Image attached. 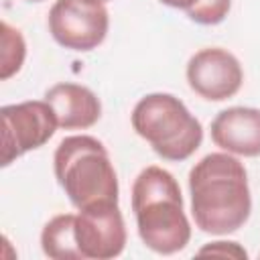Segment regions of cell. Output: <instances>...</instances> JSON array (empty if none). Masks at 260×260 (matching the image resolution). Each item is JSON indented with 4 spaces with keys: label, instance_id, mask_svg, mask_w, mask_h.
<instances>
[{
    "label": "cell",
    "instance_id": "1",
    "mask_svg": "<svg viewBox=\"0 0 260 260\" xmlns=\"http://www.w3.org/2000/svg\"><path fill=\"white\" fill-rule=\"evenodd\" d=\"M191 215L203 234L238 232L252 213L246 167L230 152H209L189 171Z\"/></svg>",
    "mask_w": 260,
    "mask_h": 260
},
{
    "label": "cell",
    "instance_id": "2",
    "mask_svg": "<svg viewBox=\"0 0 260 260\" xmlns=\"http://www.w3.org/2000/svg\"><path fill=\"white\" fill-rule=\"evenodd\" d=\"M132 211L142 244L162 256L181 252L191 240V223L183 209L177 179L162 167L150 165L132 183Z\"/></svg>",
    "mask_w": 260,
    "mask_h": 260
},
{
    "label": "cell",
    "instance_id": "3",
    "mask_svg": "<svg viewBox=\"0 0 260 260\" xmlns=\"http://www.w3.org/2000/svg\"><path fill=\"white\" fill-rule=\"evenodd\" d=\"M59 187L73 207L81 209L100 201H118V175L108 148L93 136H65L53 154Z\"/></svg>",
    "mask_w": 260,
    "mask_h": 260
},
{
    "label": "cell",
    "instance_id": "4",
    "mask_svg": "<svg viewBox=\"0 0 260 260\" xmlns=\"http://www.w3.org/2000/svg\"><path fill=\"white\" fill-rule=\"evenodd\" d=\"M134 132L165 160L189 158L203 140L201 122L173 93H146L132 110Z\"/></svg>",
    "mask_w": 260,
    "mask_h": 260
},
{
    "label": "cell",
    "instance_id": "5",
    "mask_svg": "<svg viewBox=\"0 0 260 260\" xmlns=\"http://www.w3.org/2000/svg\"><path fill=\"white\" fill-rule=\"evenodd\" d=\"M47 26L55 43L69 51L100 47L110 28V14L102 0H55Z\"/></svg>",
    "mask_w": 260,
    "mask_h": 260
},
{
    "label": "cell",
    "instance_id": "6",
    "mask_svg": "<svg viewBox=\"0 0 260 260\" xmlns=\"http://www.w3.org/2000/svg\"><path fill=\"white\" fill-rule=\"evenodd\" d=\"M2 167L45 146L59 128L53 108L45 100L2 106Z\"/></svg>",
    "mask_w": 260,
    "mask_h": 260
},
{
    "label": "cell",
    "instance_id": "7",
    "mask_svg": "<svg viewBox=\"0 0 260 260\" xmlns=\"http://www.w3.org/2000/svg\"><path fill=\"white\" fill-rule=\"evenodd\" d=\"M75 242L83 260H110L126 248V225L118 201H100L75 213Z\"/></svg>",
    "mask_w": 260,
    "mask_h": 260
},
{
    "label": "cell",
    "instance_id": "8",
    "mask_svg": "<svg viewBox=\"0 0 260 260\" xmlns=\"http://www.w3.org/2000/svg\"><path fill=\"white\" fill-rule=\"evenodd\" d=\"M189 87L207 102H223L234 98L244 81V71L234 53L221 47H205L187 63Z\"/></svg>",
    "mask_w": 260,
    "mask_h": 260
},
{
    "label": "cell",
    "instance_id": "9",
    "mask_svg": "<svg viewBox=\"0 0 260 260\" xmlns=\"http://www.w3.org/2000/svg\"><path fill=\"white\" fill-rule=\"evenodd\" d=\"M215 146L238 156H260V110L232 106L221 110L211 122Z\"/></svg>",
    "mask_w": 260,
    "mask_h": 260
},
{
    "label": "cell",
    "instance_id": "10",
    "mask_svg": "<svg viewBox=\"0 0 260 260\" xmlns=\"http://www.w3.org/2000/svg\"><path fill=\"white\" fill-rule=\"evenodd\" d=\"M45 102L53 108L59 128L85 130L102 118L100 98L85 85L61 81L45 91Z\"/></svg>",
    "mask_w": 260,
    "mask_h": 260
},
{
    "label": "cell",
    "instance_id": "11",
    "mask_svg": "<svg viewBox=\"0 0 260 260\" xmlns=\"http://www.w3.org/2000/svg\"><path fill=\"white\" fill-rule=\"evenodd\" d=\"M75 213L51 217L41 232V248L53 260H83L75 242Z\"/></svg>",
    "mask_w": 260,
    "mask_h": 260
},
{
    "label": "cell",
    "instance_id": "12",
    "mask_svg": "<svg viewBox=\"0 0 260 260\" xmlns=\"http://www.w3.org/2000/svg\"><path fill=\"white\" fill-rule=\"evenodd\" d=\"M169 8L183 10L193 22L203 26H213L225 20L232 0H158Z\"/></svg>",
    "mask_w": 260,
    "mask_h": 260
},
{
    "label": "cell",
    "instance_id": "13",
    "mask_svg": "<svg viewBox=\"0 0 260 260\" xmlns=\"http://www.w3.org/2000/svg\"><path fill=\"white\" fill-rule=\"evenodd\" d=\"M2 30V49H0V79L6 81L16 75L26 57V43L18 28L10 26L6 20L0 24Z\"/></svg>",
    "mask_w": 260,
    "mask_h": 260
},
{
    "label": "cell",
    "instance_id": "14",
    "mask_svg": "<svg viewBox=\"0 0 260 260\" xmlns=\"http://www.w3.org/2000/svg\"><path fill=\"white\" fill-rule=\"evenodd\" d=\"M199 254H217V256H232V258H248V252L238 242H211L199 250Z\"/></svg>",
    "mask_w": 260,
    "mask_h": 260
},
{
    "label": "cell",
    "instance_id": "15",
    "mask_svg": "<svg viewBox=\"0 0 260 260\" xmlns=\"http://www.w3.org/2000/svg\"><path fill=\"white\" fill-rule=\"evenodd\" d=\"M28 2H43V0H28Z\"/></svg>",
    "mask_w": 260,
    "mask_h": 260
},
{
    "label": "cell",
    "instance_id": "16",
    "mask_svg": "<svg viewBox=\"0 0 260 260\" xmlns=\"http://www.w3.org/2000/svg\"><path fill=\"white\" fill-rule=\"evenodd\" d=\"M102 2H108V0H102Z\"/></svg>",
    "mask_w": 260,
    "mask_h": 260
}]
</instances>
